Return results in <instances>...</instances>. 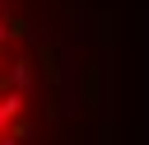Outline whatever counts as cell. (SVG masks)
<instances>
[{"label": "cell", "instance_id": "obj_2", "mask_svg": "<svg viewBox=\"0 0 149 145\" xmlns=\"http://www.w3.org/2000/svg\"><path fill=\"white\" fill-rule=\"evenodd\" d=\"M14 70L5 75V84H9V94H23V84H33V70H28V61H9Z\"/></svg>", "mask_w": 149, "mask_h": 145}, {"label": "cell", "instance_id": "obj_3", "mask_svg": "<svg viewBox=\"0 0 149 145\" xmlns=\"http://www.w3.org/2000/svg\"><path fill=\"white\" fill-rule=\"evenodd\" d=\"M0 145H19V140H14V136H9V140H0Z\"/></svg>", "mask_w": 149, "mask_h": 145}, {"label": "cell", "instance_id": "obj_1", "mask_svg": "<svg viewBox=\"0 0 149 145\" xmlns=\"http://www.w3.org/2000/svg\"><path fill=\"white\" fill-rule=\"evenodd\" d=\"M19 112H23V94H0V136L19 122Z\"/></svg>", "mask_w": 149, "mask_h": 145}]
</instances>
